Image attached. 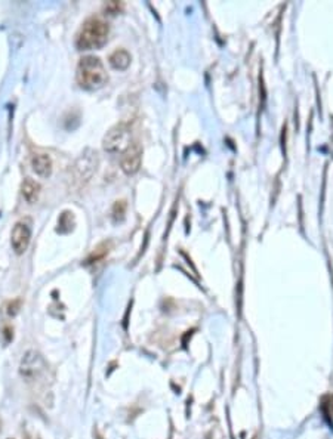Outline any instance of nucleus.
Listing matches in <instances>:
<instances>
[{
	"instance_id": "nucleus-1",
	"label": "nucleus",
	"mask_w": 333,
	"mask_h": 439,
	"mask_svg": "<svg viewBox=\"0 0 333 439\" xmlns=\"http://www.w3.org/2000/svg\"><path fill=\"white\" fill-rule=\"evenodd\" d=\"M77 85L86 90H96L102 88L107 80L108 74L104 68V64L96 56H85L80 59L76 73Z\"/></svg>"
},
{
	"instance_id": "nucleus-2",
	"label": "nucleus",
	"mask_w": 333,
	"mask_h": 439,
	"mask_svg": "<svg viewBox=\"0 0 333 439\" xmlns=\"http://www.w3.org/2000/svg\"><path fill=\"white\" fill-rule=\"evenodd\" d=\"M108 33H110V28L107 22L98 17H92L83 22V25L80 27L76 37V46L80 50L99 49L107 42Z\"/></svg>"
},
{
	"instance_id": "nucleus-3",
	"label": "nucleus",
	"mask_w": 333,
	"mask_h": 439,
	"mask_svg": "<svg viewBox=\"0 0 333 439\" xmlns=\"http://www.w3.org/2000/svg\"><path fill=\"white\" fill-rule=\"evenodd\" d=\"M131 126L128 123L116 124L104 138V150L108 153H123L131 145Z\"/></svg>"
},
{
	"instance_id": "nucleus-4",
	"label": "nucleus",
	"mask_w": 333,
	"mask_h": 439,
	"mask_svg": "<svg viewBox=\"0 0 333 439\" xmlns=\"http://www.w3.org/2000/svg\"><path fill=\"white\" fill-rule=\"evenodd\" d=\"M44 371V361L43 358L40 356V353H37L36 351H28L25 352V355L22 356L21 365H20V373L27 380H36L40 377V374Z\"/></svg>"
},
{
	"instance_id": "nucleus-5",
	"label": "nucleus",
	"mask_w": 333,
	"mask_h": 439,
	"mask_svg": "<svg viewBox=\"0 0 333 439\" xmlns=\"http://www.w3.org/2000/svg\"><path fill=\"white\" fill-rule=\"evenodd\" d=\"M98 166V157L95 151L86 150L85 153L79 157V160L74 164V177L79 182H88L95 173Z\"/></svg>"
},
{
	"instance_id": "nucleus-6",
	"label": "nucleus",
	"mask_w": 333,
	"mask_h": 439,
	"mask_svg": "<svg viewBox=\"0 0 333 439\" xmlns=\"http://www.w3.org/2000/svg\"><path fill=\"white\" fill-rule=\"evenodd\" d=\"M141 161H142V147L138 142H133L122 153L120 158L122 170L126 175H135L141 169Z\"/></svg>"
},
{
	"instance_id": "nucleus-7",
	"label": "nucleus",
	"mask_w": 333,
	"mask_h": 439,
	"mask_svg": "<svg viewBox=\"0 0 333 439\" xmlns=\"http://www.w3.org/2000/svg\"><path fill=\"white\" fill-rule=\"evenodd\" d=\"M31 240V225L28 220H20L14 229H12V235H11V244L12 248L17 255H22L27 248L28 244Z\"/></svg>"
},
{
	"instance_id": "nucleus-8",
	"label": "nucleus",
	"mask_w": 333,
	"mask_h": 439,
	"mask_svg": "<svg viewBox=\"0 0 333 439\" xmlns=\"http://www.w3.org/2000/svg\"><path fill=\"white\" fill-rule=\"evenodd\" d=\"M33 172L40 177H49L52 173V160L47 154H34L31 157Z\"/></svg>"
},
{
	"instance_id": "nucleus-9",
	"label": "nucleus",
	"mask_w": 333,
	"mask_h": 439,
	"mask_svg": "<svg viewBox=\"0 0 333 439\" xmlns=\"http://www.w3.org/2000/svg\"><path fill=\"white\" fill-rule=\"evenodd\" d=\"M21 194L27 203L33 204V203L37 201V198H39V196H40V185H39L36 180L27 177V179H24V182H22Z\"/></svg>"
},
{
	"instance_id": "nucleus-10",
	"label": "nucleus",
	"mask_w": 333,
	"mask_h": 439,
	"mask_svg": "<svg viewBox=\"0 0 333 439\" xmlns=\"http://www.w3.org/2000/svg\"><path fill=\"white\" fill-rule=\"evenodd\" d=\"M108 61H110V66L114 70H126L128 67L131 66V55L125 49H117L116 52L111 53Z\"/></svg>"
},
{
	"instance_id": "nucleus-11",
	"label": "nucleus",
	"mask_w": 333,
	"mask_h": 439,
	"mask_svg": "<svg viewBox=\"0 0 333 439\" xmlns=\"http://www.w3.org/2000/svg\"><path fill=\"white\" fill-rule=\"evenodd\" d=\"M126 201L120 200V201H116L114 206H113V210H111V216H113V220L114 222H122L125 219V215H126Z\"/></svg>"
},
{
	"instance_id": "nucleus-12",
	"label": "nucleus",
	"mask_w": 333,
	"mask_h": 439,
	"mask_svg": "<svg viewBox=\"0 0 333 439\" xmlns=\"http://www.w3.org/2000/svg\"><path fill=\"white\" fill-rule=\"evenodd\" d=\"M73 229V213L64 212L58 220V231L60 232H68Z\"/></svg>"
},
{
	"instance_id": "nucleus-13",
	"label": "nucleus",
	"mask_w": 333,
	"mask_h": 439,
	"mask_svg": "<svg viewBox=\"0 0 333 439\" xmlns=\"http://www.w3.org/2000/svg\"><path fill=\"white\" fill-rule=\"evenodd\" d=\"M108 255V247H107V244H101L90 256L88 258V261H86V264L90 265V264H96V262H99L101 259H104L105 256Z\"/></svg>"
},
{
	"instance_id": "nucleus-14",
	"label": "nucleus",
	"mask_w": 333,
	"mask_h": 439,
	"mask_svg": "<svg viewBox=\"0 0 333 439\" xmlns=\"http://www.w3.org/2000/svg\"><path fill=\"white\" fill-rule=\"evenodd\" d=\"M20 309H21V300L20 299H15V300H12V302L8 303L6 312H8L9 317H15L20 312Z\"/></svg>"
},
{
	"instance_id": "nucleus-15",
	"label": "nucleus",
	"mask_w": 333,
	"mask_h": 439,
	"mask_svg": "<svg viewBox=\"0 0 333 439\" xmlns=\"http://www.w3.org/2000/svg\"><path fill=\"white\" fill-rule=\"evenodd\" d=\"M120 9H122V3H119V2H110V3H107V6H105V11H107L108 14H111V15L117 14Z\"/></svg>"
},
{
	"instance_id": "nucleus-16",
	"label": "nucleus",
	"mask_w": 333,
	"mask_h": 439,
	"mask_svg": "<svg viewBox=\"0 0 333 439\" xmlns=\"http://www.w3.org/2000/svg\"><path fill=\"white\" fill-rule=\"evenodd\" d=\"M5 336H6V342H11L12 336H11V330L5 329Z\"/></svg>"
},
{
	"instance_id": "nucleus-17",
	"label": "nucleus",
	"mask_w": 333,
	"mask_h": 439,
	"mask_svg": "<svg viewBox=\"0 0 333 439\" xmlns=\"http://www.w3.org/2000/svg\"><path fill=\"white\" fill-rule=\"evenodd\" d=\"M8 439H14V438H8Z\"/></svg>"
}]
</instances>
